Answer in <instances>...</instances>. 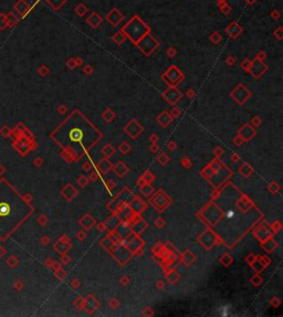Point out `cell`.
Masks as SVG:
<instances>
[{
    "instance_id": "15",
    "label": "cell",
    "mask_w": 283,
    "mask_h": 317,
    "mask_svg": "<svg viewBox=\"0 0 283 317\" xmlns=\"http://www.w3.org/2000/svg\"><path fill=\"white\" fill-rule=\"evenodd\" d=\"M273 37L276 40H279V41L283 40V27L280 26V27L276 28L274 31H273Z\"/></svg>"
},
{
    "instance_id": "1",
    "label": "cell",
    "mask_w": 283,
    "mask_h": 317,
    "mask_svg": "<svg viewBox=\"0 0 283 317\" xmlns=\"http://www.w3.org/2000/svg\"><path fill=\"white\" fill-rule=\"evenodd\" d=\"M121 30L125 33L126 38L131 40L135 45L145 35L151 33V28L140 19L138 15H134Z\"/></svg>"
},
{
    "instance_id": "9",
    "label": "cell",
    "mask_w": 283,
    "mask_h": 317,
    "mask_svg": "<svg viewBox=\"0 0 283 317\" xmlns=\"http://www.w3.org/2000/svg\"><path fill=\"white\" fill-rule=\"evenodd\" d=\"M126 39H127V38H126L125 33L122 31V30L117 31L116 33H114V34L111 37V40H112L115 44H117V45H122V44L126 41Z\"/></svg>"
},
{
    "instance_id": "3",
    "label": "cell",
    "mask_w": 283,
    "mask_h": 317,
    "mask_svg": "<svg viewBox=\"0 0 283 317\" xmlns=\"http://www.w3.org/2000/svg\"><path fill=\"white\" fill-rule=\"evenodd\" d=\"M225 32L231 38V39H238L242 32H243V28L241 27V24L238 21H232L231 23H229L225 29Z\"/></svg>"
},
{
    "instance_id": "28",
    "label": "cell",
    "mask_w": 283,
    "mask_h": 317,
    "mask_svg": "<svg viewBox=\"0 0 283 317\" xmlns=\"http://www.w3.org/2000/svg\"><path fill=\"white\" fill-rule=\"evenodd\" d=\"M38 222H39L41 225H44V224L47 223V219H46V217H43V215L39 217V218H38Z\"/></svg>"
},
{
    "instance_id": "20",
    "label": "cell",
    "mask_w": 283,
    "mask_h": 317,
    "mask_svg": "<svg viewBox=\"0 0 283 317\" xmlns=\"http://www.w3.org/2000/svg\"><path fill=\"white\" fill-rule=\"evenodd\" d=\"M270 17H271V19H273V20H279L280 17H281V12H280L278 9H274V10H272V11L270 12Z\"/></svg>"
},
{
    "instance_id": "14",
    "label": "cell",
    "mask_w": 283,
    "mask_h": 317,
    "mask_svg": "<svg viewBox=\"0 0 283 317\" xmlns=\"http://www.w3.org/2000/svg\"><path fill=\"white\" fill-rule=\"evenodd\" d=\"M66 1H68V0H47L48 4H50L54 10H59L63 4H65Z\"/></svg>"
},
{
    "instance_id": "23",
    "label": "cell",
    "mask_w": 283,
    "mask_h": 317,
    "mask_svg": "<svg viewBox=\"0 0 283 317\" xmlns=\"http://www.w3.org/2000/svg\"><path fill=\"white\" fill-rule=\"evenodd\" d=\"M226 62H227V64H228V65H233V64L236 63V58H234L233 55H230V56H228V58H227Z\"/></svg>"
},
{
    "instance_id": "13",
    "label": "cell",
    "mask_w": 283,
    "mask_h": 317,
    "mask_svg": "<svg viewBox=\"0 0 283 317\" xmlns=\"http://www.w3.org/2000/svg\"><path fill=\"white\" fill-rule=\"evenodd\" d=\"M209 41L212 44H219V43L222 41V35L220 34V32L219 31H213L211 34L209 35Z\"/></svg>"
},
{
    "instance_id": "27",
    "label": "cell",
    "mask_w": 283,
    "mask_h": 317,
    "mask_svg": "<svg viewBox=\"0 0 283 317\" xmlns=\"http://www.w3.org/2000/svg\"><path fill=\"white\" fill-rule=\"evenodd\" d=\"M48 72H49V70H48V69H47L46 67H41L39 69V73H40L41 75L48 74Z\"/></svg>"
},
{
    "instance_id": "12",
    "label": "cell",
    "mask_w": 283,
    "mask_h": 317,
    "mask_svg": "<svg viewBox=\"0 0 283 317\" xmlns=\"http://www.w3.org/2000/svg\"><path fill=\"white\" fill-rule=\"evenodd\" d=\"M174 93H171V91H167L166 93H165V96H167V101H169L171 103H175L176 102V100L178 101V98L180 97V93H179L178 91H176L174 90L173 91Z\"/></svg>"
},
{
    "instance_id": "34",
    "label": "cell",
    "mask_w": 283,
    "mask_h": 317,
    "mask_svg": "<svg viewBox=\"0 0 283 317\" xmlns=\"http://www.w3.org/2000/svg\"><path fill=\"white\" fill-rule=\"evenodd\" d=\"M42 164V161H41V158H35V166H39V165Z\"/></svg>"
},
{
    "instance_id": "19",
    "label": "cell",
    "mask_w": 283,
    "mask_h": 317,
    "mask_svg": "<svg viewBox=\"0 0 283 317\" xmlns=\"http://www.w3.org/2000/svg\"><path fill=\"white\" fill-rule=\"evenodd\" d=\"M166 54L168 55L169 58H174V56H176V54H177V50H176V48H175V47L167 48Z\"/></svg>"
},
{
    "instance_id": "11",
    "label": "cell",
    "mask_w": 283,
    "mask_h": 317,
    "mask_svg": "<svg viewBox=\"0 0 283 317\" xmlns=\"http://www.w3.org/2000/svg\"><path fill=\"white\" fill-rule=\"evenodd\" d=\"M74 11H75V13H76L79 17H84L86 13H87V11H89V8H87L83 2H80L78 6H75Z\"/></svg>"
},
{
    "instance_id": "25",
    "label": "cell",
    "mask_w": 283,
    "mask_h": 317,
    "mask_svg": "<svg viewBox=\"0 0 283 317\" xmlns=\"http://www.w3.org/2000/svg\"><path fill=\"white\" fill-rule=\"evenodd\" d=\"M66 64H68V67H70V69H74V67H76V63H75V60L74 59H70L66 62Z\"/></svg>"
},
{
    "instance_id": "5",
    "label": "cell",
    "mask_w": 283,
    "mask_h": 317,
    "mask_svg": "<svg viewBox=\"0 0 283 317\" xmlns=\"http://www.w3.org/2000/svg\"><path fill=\"white\" fill-rule=\"evenodd\" d=\"M268 67L264 64L262 61H260L258 59H254L251 62V67H250V70H251L252 74L254 78H259L262 75V73H264L267 71Z\"/></svg>"
},
{
    "instance_id": "18",
    "label": "cell",
    "mask_w": 283,
    "mask_h": 317,
    "mask_svg": "<svg viewBox=\"0 0 283 317\" xmlns=\"http://www.w3.org/2000/svg\"><path fill=\"white\" fill-rule=\"evenodd\" d=\"M24 287V284L20 278H18V280L15 281V283H13V288H15L16 291H21Z\"/></svg>"
},
{
    "instance_id": "2",
    "label": "cell",
    "mask_w": 283,
    "mask_h": 317,
    "mask_svg": "<svg viewBox=\"0 0 283 317\" xmlns=\"http://www.w3.org/2000/svg\"><path fill=\"white\" fill-rule=\"evenodd\" d=\"M136 45L145 55H151L159 47V42L153 35H151V33H148Z\"/></svg>"
},
{
    "instance_id": "4",
    "label": "cell",
    "mask_w": 283,
    "mask_h": 317,
    "mask_svg": "<svg viewBox=\"0 0 283 317\" xmlns=\"http://www.w3.org/2000/svg\"><path fill=\"white\" fill-rule=\"evenodd\" d=\"M105 18H106V20L112 24L113 27H118L121 22L124 20V16L121 13V11L117 8H113L112 10L106 15Z\"/></svg>"
},
{
    "instance_id": "31",
    "label": "cell",
    "mask_w": 283,
    "mask_h": 317,
    "mask_svg": "<svg viewBox=\"0 0 283 317\" xmlns=\"http://www.w3.org/2000/svg\"><path fill=\"white\" fill-rule=\"evenodd\" d=\"M244 1H246V4H248V6H253L257 2V0H244Z\"/></svg>"
},
{
    "instance_id": "26",
    "label": "cell",
    "mask_w": 283,
    "mask_h": 317,
    "mask_svg": "<svg viewBox=\"0 0 283 317\" xmlns=\"http://www.w3.org/2000/svg\"><path fill=\"white\" fill-rule=\"evenodd\" d=\"M6 254H7V249L2 245H0V258H2Z\"/></svg>"
},
{
    "instance_id": "6",
    "label": "cell",
    "mask_w": 283,
    "mask_h": 317,
    "mask_svg": "<svg viewBox=\"0 0 283 317\" xmlns=\"http://www.w3.org/2000/svg\"><path fill=\"white\" fill-rule=\"evenodd\" d=\"M85 21H86V23L89 24L91 28L96 29V28H98L102 23H103V18H102V16L100 15V13H97L96 11H93L89 17H87V18H86Z\"/></svg>"
},
{
    "instance_id": "22",
    "label": "cell",
    "mask_w": 283,
    "mask_h": 317,
    "mask_svg": "<svg viewBox=\"0 0 283 317\" xmlns=\"http://www.w3.org/2000/svg\"><path fill=\"white\" fill-rule=\"evenodd\" d=\"M256 59H258V60H260V61H262V62H263L264 60L267 59V53H265L264 51H259L258 53H257V55H256Z\"/></svg>"
},
{
    "instance_id": "35",
    "label": "cell",
    "mask_w": 283,
    "mask_h": 317,
    "mask_svg": "<svg viewBox=\"0 0 283 317\" xmlns=\"http://www.w3.org/2000/svg\"><path fill=\"white\" fill-rule=\"evenodd\" d=\"M42 242L43 243H47V238H42Z\"/></svg>"
},
{
    "instance_id": "30",
    "label": "cell",
    "mask_w": 283,
    "mask_h": 317,
    "mask_svg": "<svg viewBox=\"0 0 283 317\" xmlns=\"http://www.w3.org/2000/svg\"><path fill=\"white\" fill-rule=\"evenodd\" d=\"M92 71H93V69H92L91 65H87V67H84V73H85V74H91Z\"/></svg>"
},
{
    "instance_id": "10",
    "label": "cell",
    "mask_w": 283,
    "mask_h": 317,
    "mask_svg": "<svg viewBox=\"0 0 283 317\" xmlns=\"http://www.w3.org/2000/svg\"><path fill=\"white\" fill-rule=\"evenodd\" d=\"M19 263L20 260L17 255H10L6 260V265L8 266L9 269H16L17 266L19 265Z\"/></svg>"
},
{
    "instance_id": "33",
    "label": "cell",
    "mask_w": 283,
    "mask_h": 317,
    "mask_svg": "<svg viewBox=\"0 0 283 317\" xmlns=\"http://www.w3.org/2000/svg\"><path fill=\"white\" fill-rule=\"evenodd\" d=\"M227 2V0H217V6L218 7H221L223 4H226Z\"/></svg>"
},
{
    "instance_id": "32",
    "label": "cell",
    "mask_w": 283,
    "mask_h": 317,
    "mask_svg": "<svg viewBox=\"0 0 283 317\" xmlns=\"http://www.w3.org/2000/svg\"><path fill=\"white\" fill-rule=\"evenodd\" d=\"M75 63H76V65H81L82 63H83V60L81 59V58H75Z\"/></svg>"
},
{
    "instance_id": "21",
    "label": "cell",
    "mask_w": 283,
    "mask_h": 317,
    "mask_svg": "<svg viewBox=\"0 0 283 317\" xmlns=\"http://www.w3.org/2000/svg\"><path fill=\"white\" fill-rule=\"evenodd\" d=\"M250 67H251V61H250V60H248V59H244L243 62L241 63V67H242V69H244L246 71L250 70Z\"/></svg>"
},
{
    "instance_id": "29",
    "label": "cell",
    "mask_w": 283,
    "mask_h": 317,
    "mask_svg": "<svg viewBox=\"0 0 283 317\" xmlns=\"http://www.w3.org/2000/svg\"><path fill=\"white\" fill-rule=\"evenodd\" d=\"M6 171H7V168L2 164H0V177L4 176V174H6Z\"/></svg>"
},
{
    "instance_id": "24",
    "label": "cell",
    "mask_w": 283,
    "mask_h": 317,
    "mask_svg": "<svg viewBox=\"0 0 283 317\" xmlns=\"http://www.w3.org/2000/svg\"><path fill=\"white\" fill-rule=\"evenodd\" d=\"M22 200H24L26 204H30L32 200V196L30 193H26L24 196H22Z\"/></svg>"
},
{
    "instance_id": "16",
    "label": "cell",
    "mask_w": 283,
    "mask_h": 317,
    "mask_svg": "<svg viewBox=\"0 0 283 317\" xmlns=\"http://www.w3.org/2000/svg\"><path fill=\"white\" fill-rule=\"evenodd\" d=\"M219 9H220V11L225 15V16H228L229 13H231V11H232V8H231V6L230 4H228L227 2L226 4H223L221 7H219Z\"/></svg>"
},
{
    "instance_id": "8",
    "label": "cell",
    "mask_w": 283,
    "mask_h": 317,
    "mask_svg": "<svg viewBox=\"0 0 283 317\" xmlns=\"http://www.w3.org/2000/svg\"><path fill=\"white\" fill-rule=\"evenodd\" d=\"M178 75H182L179 70L175 65H173V67H169V70L166 72V74L164 75V78H167L168 80L173 81L174 83H178L180 82V78H178ZM168 80H166V81H168Z\"/></svg>"
},
{
    "instance_id": "7",
    "label": "cell",
    "mask_w": 283,
    "mask_h": 317,
    "mask_svg": "<svg viewBox=\"0 0 283 317\" xmlns=\"http://www.w3.org/2000/svg\"><path fill=\"white\" fill-rule=\"evenodd\" d=\"M232 95L234 96V98H236V101L237 102H239V103H243L247 98L250 96V93L249 92H247V90H246V87L242 85H239L238 87H237V90L234 91L232 93Z\"/></svg>"
},
{
    "instance_id": "17",
    "label": "cell",
    "mask_w": 283,
    "mask_h": 317,
    "mask_svg": "<svg viewBox=\"0 0 283 317\" xmlns=\"http://www.w3.org/2000/svg\"><path fill=\"white\" fill-rule=\"evenodd\" d=\"M0 135H1L2 137H4V138L9 137V136L11 135V129L9 128L7 125L2 126V127L0 128Z\"/></svg>"
}]
</instances>
